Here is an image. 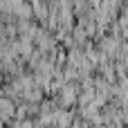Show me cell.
<instances>
[{"mask_svg": "<svg viewBox=\"0 0 128 128\" xmlns=\"http://www.w3.org/2000/svg\"><path fill=\"white\" fill-rule=\"evenodd\" d=\"M16 108H18L16 99H11V97H7V94H0V122H2V124H7V126L14 124V119H16Z\"/></svg>", "mask_w": 128, "mask_h": 128, "instance_id": "6da1fadb", "label": "cell"}, {"mask_svg": "<svg viewBox=\"0 0 128 128\" xmlns=\"http://www.w3.org/2000/svg\"><path fill=\"white\" fill-rule=\"evenodd\" d=\"M34 43H36V47H38L40 52H45V54H47V50L52 52V47H54V36H52V34H47L45 29H38V34H36Z\"/></svg>", "mask_w": 128, "mask_h": 128, "instance_id": "7a4b0ae2", "label": "cell"}, {"mask_svg": "<svg viewBox=\"0 0 128 128\" xmlns=\"http://www.w3.org/2000/svg\"><path fill=\"white\" fill-rule=\"evenodd\" d=\"M11 128H38V124L32 122V117H25V119H14Z\"/></svg>", "mask_w": 128, "mask_h": 128, "instance_id": "3957f363", "label": "cell"}]
</instances>
